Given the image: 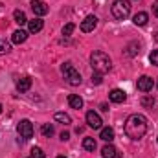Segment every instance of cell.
<instances>
[{
	"mask_svg": "<svg viewBox=\"0 0 158 158\" xmlns=\"http://www.w3.org/2000/svg\"><path fill=\"white\" fill-rule=\"evenodd\" d=\"M83 147L86 151H96V140L94 138H85L83 140Z\"/></svg>",
	"mask_w": 158,
	"mask_h": 158,
	"instance_id": "obj_21",
	"label": "cell"
},
{
	"mask_svg": "<svg viewBox=\"0 0 158 158\" xmlns=\"http://www.w3.org/2000/svg\"><path fill=\"white\" fill-rule=\"evenodd\" d=\"M61 72H63V76H64V79H66L68 85H72V86L81 85V81H83V79H81V74L74 68L72 63H64V64L61 66Z\"/></svg>",
	"mask_w": 158,
	"mask_h": 158,
	"instance_id": "obj_3",
	"label": "cell"
},
{
	"mask_svg": "<svg viewBox=\"0 0 158 158\" xmlns=\"http://www.w3.org/2000/svg\"><path fill=\"white\" fill-rule=\"evenodd\" d=\"M131 13V2L129 0H114L112 4V17L118 20H125Z\"/></svg>",
	"mask_w": 158,
	"mask_h": 158,
	"instance_id": "obj_4",
	"label": "cell"
},
{
	"mask_svg": "<svg viewBox=\"0 0 158 158\" xmlns=\"http://www.w3.org/2000/svg\"><path fill=\"white\" fill-rule=\"evenodd\" d=\"M109 98H110V101H112V103H123V101L127 99L125 92H123V90H119V88H114V90H110Z\"/></svg>",
	"mask_w": 158,
	"mask_h": 158,
	"instance_id": "obj_10",
	"label": "cell"
},
{
	"mask_svg": "<svg viewBox=\"0 0 158 158\" xmlns=\"http://www.w3.org/2000/svg\"><path fill=\"white\" fill-rule=\"evenodd\" d=\"M42 26H44V22H42L40 19L28 20V30H30V33H39L40 30H42Z\"/></svg>",
	"mask_w": 158,
	"mask_h": 158,
	"instance_id": "obj_12",
	"label": "cell"
},
{
	"mask_svg": "<svg viewBox=\"0 0 158 158\" xmlns=\"http://www.w3.org/2000/svg\"><path fill=\"white\" fill-rule=\"evenodd\" d=\"M55 121L63 123V125H70L72 123V118L66 114V112H55Z\"/></svg>",
	"mask_w": 158,
	"mask_h": 158,
	"instance_id": "obj_19",
	"label": "cell"
},
{
	"mask_svg": "<svg viewBox=\"0 0 158 158\" xmlns=\"http://www.w3.org/2000/svg\"><path fill=\"white\" fill-rule=\"evenodd\" d=\"M31 158H46V155L42 153L40 147H33V149H31Z\"/></svg>",
	"mask_w": 158,
	"mask_h": 158,
	"instance_id": "obj_26",
	"label": "cell"
},
{
	"mask_svg": "<svg viewBox=\"0 0 158 158\" xmlns=\"http://www.w3.org/2000/svg\"><path fill=\"white\" fill-rule=\"evenodd\" d=\"M90 64H92L94 72H99V74H107V72H110V68H112L110 57H109L105 52H99V50L90 55Z\"/></svg>",
	"mask_w": 158,
	"mask_h": 158,
	"instance_id": "obj_2",
	"label": "cell"
},
{
	"mask_svg": "<svg viewBox=\"0 0 158 158\" xmlns=\"http://www.w3.org/2000/svg\"><path fill=\"white\" fill-rule=\"evenodd\" d=\"M74 30H76V24H72V22H68L64 28H63V35L64 37H70L72 33H74Z\"/></svg>",
	"mask_w": 158,
	"mask_h": 158,
	"instance_id": "obj_23",
	"label": "cell"
},
{
	"mask_svg": "<svg viewBox=\"0 0 158 158\" xmlns=\"http://www.w3.org/2000/svg\"><path fill=\"white\" fill-rule=\"evenodd\" d=\"M153 13L156 15V19H158V0L155 2V4H153Z\"/></svg>",
	"mask_w": 158,
	"mask_h": 158,
	"instance_id": "obj_30",
	"label": "cell"
},
{
	"mask_svg": "<svg viewBox=\"0 0 158 158\" xmlns=\"http://www.w3.org/2000/svg\"><path fill=\"white\" fill-rule=\"evenodd\" d=\"M9 50H11L9 42H6V40H0V55H6Z\"/></svg>",
	"mask_w": 158,
	"mask_h": 158,
	"instance_id": "obj_25",
	"label": "cell"
},
{
	"mask_svg": "<svg viewBox=\"0 0 158 158\" xmlns=\"http://www.w3.org/2000/svg\"><path fill=\"white\" fill-rule=\"evenodd\" d=\"M68 138H70V134H68L66 131H63V132H61V140H63V142H66Z\"/></svg>",
	"mask_w": 158,
	"mask_h": 158,
	"instance_id": "obj_29",
	"label": "cell"
},
{
	"mask_svg": "<svg viewBox=\"0 0 158 158\" xmlns=\"http://www.w3.org/2000/svg\"><path fill=\"white\" fill-rule=\"evenodd\" d=\"M96 26H98V19H96L94 15H88V17H85V20L81 22V31L90 33V31H94Z\"/></svg>",
	"mask_w": 158,
	"mask_h": 158,
	"instance_id": "obj_6",
	"label": "cell"
},
{
	"mask_svg": "<svg viewBox=\"0 0 158 158\" xmlns=\"http://www.w3.org/2000/svg\"><path fill=\"white\" fill-rule=\"evenodd\" d=\"M86 123H88V127H92V129H101V118H99V114L98 112H94V110H88L86 112Z\"/></svg>",
	"mask_w": 158,
	"mask_h": 158,
	"instance_id": "obj_7",
	"label": "cell"
},
{
	"mask_svg": "<svg viewBox=\"0 0 158 158\" xmlns=\"http://www.w3.org/2000/svg\"><path fill=\"white\" fill-rule=\"evenodd\" d=\"M30 6H31V11H33L37 17H42V15H46V13H48V6H46L42 0H33Z\"/></svg>",
	"mask_w": 158,
	"mask_h": 158,
	"instance_id": "obj_8",
	"label": "cell"
},
{
	"mask_svg": "<svg viewBox=\"0 0 158 158\" xmlns=\"http://www.w3.org/2000/svg\"><path fill=\"white\" fill-rule=\"evenodd\" d=\"M140 103H142V107H145V109H153V105H155V98H153V96H143Z\"/></svg>",
	"mask_w": 158,
	"mask_h": 158,
	"instance_id": "obj_20",
	"label": "cell"
},
{
	"mask_svg": "<svg viewBox=\"0 0 158 158\" xmlns=\"http://www.w3.org/2000/svg\"><path fill=\"white\" fill-rule=\"evenodd\" d=\"M147 132V118L142 114H131L125 121V134L131 140H140Z\"/></svg>",
	"mask_w": 158,
	"mask_h": 158,
	"instance_id": "obj_1",
	"label": "cell"
},
{
	"mask_svg": "<svg viewBox=\"0 0 158 158\" xmlns=\"http://www.w3.org/2000/svg\"><path fill=\"white\" fill-rule=\"evenodd\" d=\"M13 17H15V22H17L19 26H24V24L28 22V19H26V13H24V11H20V9H15Z\"/></svg>",
	"mask_w": 158,
	"mask_h": 158,
	"instance_id": "obj_17",
	"label": "cell"
},
{
	"mask_svg": "<svg viewBox=\"0 0 158 158\" xmlns=\"http://www.w3.org/2000/svg\"><path fill=\"white\" fill-rule=\"evenodd\" d=\"M57 158H64V156H57Z\"/></svg>",
	"mask_w": 158,
	"mask_h": 158,
	"instance_id": "obj_32",
	"label": "cell"
},
{
	"mask_svg": "<svg viewBox=\"0 0 158 158\" xmlns=\"http://www.w3.org/2000/svg\"><path fill=\"white\" fill-rule=\"evenodd\" d=\"M156 40H158V33H156Z\"/></svg>",
	"mask_w": 158,
	"mask_h": 158,
	"instance_id": "obj_33",
	"label": "cell"
},
{
	"mask_svg": "<svg viewBox=\"0 0 158 158\" xmlns=\"http://www.w3.org/2000/svg\"><path fill=\"white\" fill-rule=\"evenodd\" d=\"M149 61H151V63H153L155 66H158V50H155V52H153V53L149 55Z\"/></svg>",
	"mask_w": 158,
	"mask_h": 158,
	"instance_id": "obj_28",
	"label": "cell"
},
{
	"mask_svg": "<svg viewBox=\"0 0 158 158\" xmlns=\"http://www.w3.org/2000/svg\"><path fill=\"white\" fill-rule=\"evenodd\" d=\"M30 86H31V77H20L17 81V90L19 92H28L30 90Z\"/></svg>",
	"mask_w": 158,
	"mask_h": 158,
	"instance_id": "obj_11",
	"label": "cell"
},
{
	"mask_svg": "<svg viewBox=\"0 0 158 158\" xmlns=\"http://www.w3.org/2000/svg\"><path fill=\"white\" fill-rule=\"evenodd\" d=\"M101 155L103 158H116V149H114V145H105L103 149H101Z\"/></svg>",
	"mask_w": 158,
	"mask_h": 158,
	"instance_id": "obj_18",
	"label": "cell"
},
{
	"mask_svg": "<svg viewBox=\"0 0 158 158\" xmlns=\"http://www.w3.org/2000/svg\"><path fill=\"white\" fill-rule=\"evenodd\" d=\"M40 131H42V134H44L46 138H50V136H53V132H55V131H53V125H50V123H44Z\"/></svg>",
	"mask_w": 158,
	"mask_h": 158,
	"instance_id": "obj_22",
	"label": "cell"
},
{
	"mask_svg": "<svg viewBox=\"0 0 158 158\" xmlns=\"http://www.w3.org/2000/svg\"><path fill=\"white\" fill-rule=\"evenodd\" d=\"M136 48H140V44L138 42H132V44H129L127 46V55H136L140 50H136Z\"/></svg>",
	"mask_w": 158,
	"mask_h": 158,
	"instance_id": "obj_24",
	"label": "cell"
},
{
	"mask_svg": "<svg viewBox=\"0 0 158 158\" xmlns=\"http://www.w3.org/2000/svg\"><path fill=\"white\" fill-rule=\"evenodd\" d=\"M101 81H103V74H99V72L92 74V85H101Z\"/></svg>",
	"mask_w": 158,
	"mask_h": 158,
	"instance_id": "obj_27",
	"label": "cell"
},
{
	"mask_svg": "<svg viewBox=\"0 0 158 158\" xmlns=\"http://www.w3.org/2000/svg\"><path fill=\"white\" fill-rule=\"evenodd\" d=\"M68 103H70V107L72 109H83V98H79L76 94H72V96H68Z\"/></svg>",
	"mask_w": 158,
	"mask_h": 158,
	"instance_id": "obj_16",
	"label": "cell"
},
{
	"mask_svg": "<svg viewBox=\"0 0 158 158\" xmlns=\"http://www.w3.org/2000/svg\"><path fill=\"white\" fill-rule=\"evenodd\" d=\"M136 86H138L140 92H149V90L153 88V79L149 77V76H142V77L138 79Z\"/></svg>",
	"mask_w": 158,
	"mask_h": 158,
	"instance_id": "obj_9",
	"label": "cell"
},
{
	"mask_svg": "<svg viewBox=\"0 0 158 158\" xmlns=\"http://www.w3.org/2000/svg\"><path fill=\"white\" fill-rule=\"evenodd\" d=\"M147 20H149V15H147L145 11L136 13V15H134V19H132V22H134L136 26H145V24H147Z\"/></svg>",
	"mask_w": 158,
	"mask_h": 158,
	"instance_id": "obj_14",
	"label": "cell"
},
{
	"mask_svg": "<svg viewBox=\"0 0 158 158\" xmlns=\"http://www.w3.org/2000/svg\"><path fill=\"white\" fill-rule=\"evenodd\" d=\"M17 132L20 134V138L30 140V138L33 136V125H31V121H30V119H22V121H19V125H17Z\"/></svg>",
	"mask_w": 158,
	"mask_h": 158,
	"instance_id": "obj_5",
	"label": "cell"
},
{
	"mask_svg": "<svg viewBox=\"0 0 158 158\" xmlns=\"http://www.w3.org/2000/svg\"><path fill=\"white\" fill-rule=\"evenodd\" d=\"M0 114H2V105H0Z\"/></svg>",
	"mask_w": 158,
	"mask_h": 158,
	"instance_id": "obj_31",
	"label": "cell"
},
{
	"mask_svg": "<svg viewBox=\"0 0 158 158\" xmlns=\"http://www.w3.org/2000/svg\"><path fill=\"white\" fill-rule=\"evenodd\" d=\"M26 39H28V31H24V30H17V31H13V35H11V40H13L15 44H22Z\"/></svg>",
	"mask_w": 158,
	"mask_h": 158,
	"instance_id": "obj_13",
	"label": "cell"
},
{
	"mask_svg": "<svg viewBox=\"0 0 158 158\" xmlns=\"http://www.w3.org/2000/svg\"><path fill=\"white\" fill-rule=\"evenodd\" d=\"M99 138L103 140V142H112L114 140V131L110 129V127H105V129H101V134H99Z\"/></svg>",
	"mask_w": 158,
	"mask_h": 158,
	"instance_id": "obj_15",
	"label": "cell"
}]
</instances>
